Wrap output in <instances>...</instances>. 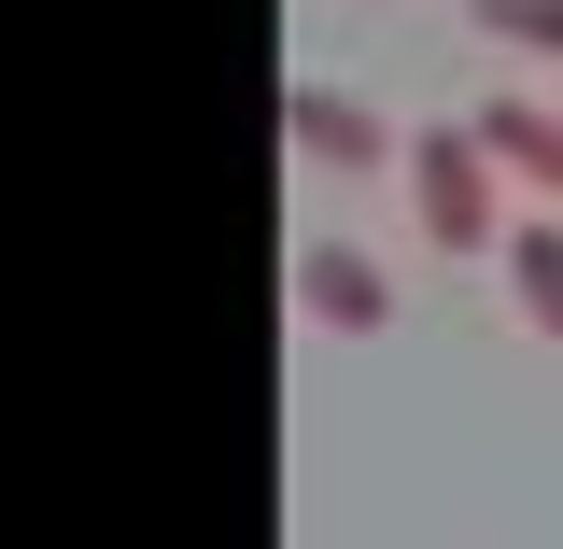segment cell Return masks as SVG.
<instances>
[{"label":"cell","mask_w":563,"mask_h":549,"mask_svg":"<svg viewBox=\"0 0 563 549\" xmlns=\"http://www.w3.org/2000/svg\"><path fill=\"white\" fill-rule=\"evenodd\" d=\"M493 43H521V57H563V0H465Z\"/></svg>","instance_id":"cell-6"},{"label":"cell","mask_w":563,"mask_h":549,"mask_svg":"<svg viewBox=\"0 0 563 549\" xmlns=\"http://www.w3.org/2000/svg\"><path fill=\"white\" fill-rule=\"evenodd\" d=\"M282 141H296L310 169H380V155H395V128H380L352 85H324V70H296V85H282Z\"/></svg>","instance_id":"cell-3"},{"label":"cell","mask_w":563,"mask_h":549,"mask_svg":"<svg viewBox=\"0 0 563 549\" xmlns=\"http://www.w3.org/2000/svg\"><path fill=\"white\" fill-rule=\"evenodd\" d=\"M493 268H507V296H521V325H536V339H563V211H521Z\"/></svg>","instance_id":"cell-5"},{"label":"cell","mask_w":563,"mask_h":549,"mask_svg":"<svg viewBox=\"0 0 563 549\" xmlns=\"http://www.w3.org/2000/svg\"><path fill=\"white\" fill-rule=\"evenodd\" d=\"M296 310L324 339H380L395 325V282H380V254H352V240H296Z\"/></svg>","instance_id":"cell-2"},{"label":"cell","mask_w":563,"mask_h":549,"mask_svg":"<svg viewBox=\"0 0 563 549\" xmlns=\"http://www.w3.org/2000/svg\"><path fill=\"white\" fill-rule=\"evenodd\" d=\"M465 128H479V155L507 169V184H536V198L563 211V99H521V85H493Z\"/></svg>","instance_id":"cell-4"},{"label":"cell","mask_w":563,"mask_h":549,"mask_svg":"<svg viewBox=\"0 0 563 549\" xmlns=\"http://www.w3.org/2000/svg\"><path fill=\"white\" fill-rule=\"evenodd\" d=\"M409 211H422V254H507V169L479 155V128H409Z\"/></svg>","instance_id":"cell-1"}]
</instances>
